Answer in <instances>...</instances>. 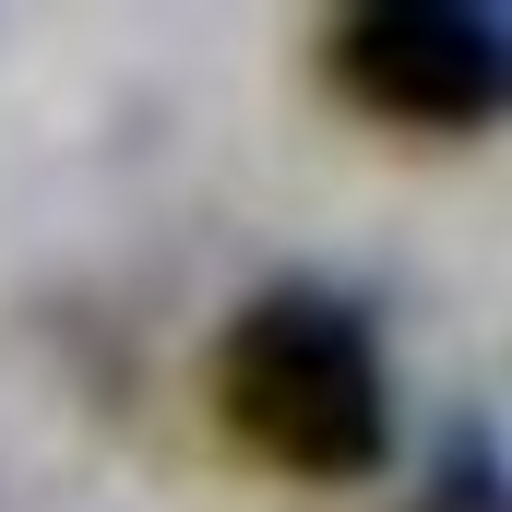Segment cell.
I'll list each match as a JSON object with an SVG mask.
<instances>
[{
    "mask_svg": "<svg viewBox=\"0 0 512 512\" xmlns=\"http://www.w3.org/2000/svg\"><path fill=\"white\" fill-rule=\"evenodd\" d=\"M215 393L239 417V441L274 453L286 477H358L382 453V358L358 334V310H334L322 286H274L227 322Z\"/></svg>",
    "mask_w": 512,
    "mask_h": 512,
    "instance_id": "cell-1",
    "label": "cell"
},
{
    "mask_svg": "<svg viewBox=\"0 0 512 512\" xmlns=\"http://www.w3.org/2000/svg\"><path fill=\"white\" fill-rule=\"evenodd\" d=\"M334 84L382 120H429V131H465L501 108V36L453 0H382L358 24H334Z\"/></svg>",
    "mask_w": 512,
    "mask_h": 512,
    "instance_id": "cell-2",
    "label": "cell"
}]
</instances>
